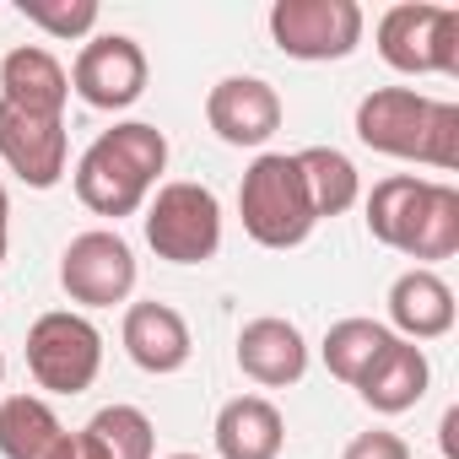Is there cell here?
I'll list each match as a JSON object with an SVG mask.
<instances>
[{
	"mask_svg": "<svg viewBox=\"0 0 459 459\" xmlns=\"http://www.w3.org/2000/svg\"><path fill=\"white\" fill-rule=\"evenodd\" d=\"M427 384H432V362H427V351L416 346V341H389L384 351H378V362L357 378V394H362V405H373L378 416H400V411H411L421 394H427Z\"/></svg>",
	"mask_w": 459,
	"mask_h": 459,
	"instance_id": "obj_15",
	"label": "cell"
},
{
	"mask_svg": "<svg viewBox=\"0 0 459 459\" xmlns=\"http://www.w3.org/2000/svg\"><path fill=\"white\" fill-rule=\"evenodd\" d=\"M205 125L227 146H265L281 130V98L260 76H221L205 92Z\"/></svg>",
	"mask_w": 459,
	"mask_h": 459,
	"instance_id": "obj_11",
	"label": "cell"
},
{
	"mask_svg": "<svg viewBox=\"0 0 459 459\" xmlns=\"http://www.w3.org/2000/svg\"><path fill=\"white\" fill-rule=\"evenodd\" d=\"M437 432H443V437H437L443 454L454 459V454H459V411H443V427H437Z\"/></svg>",
	"mask_w": 459,
	"mask_h": 459,
	"instance_id": "obj_27",
	"label": "cell"
},
{
	"mask_svg": "<svg viewBox=\"0 0 459 459\" xmlns=\"http://www.w3.org/2000/svg\"><path fill=\"white\" fill-rule=\"evenodd\" d=\"M146 244L168 265H205L221 249V200L189 178L162 184L146 205Z\"/></svg>",
	"mask_w": 459,
	"mask_h": 459,
	"instance_id": "obj_5",
	"label": "cell"
},
{
	"mask_svg": "<svg viewBox=\"0 0 459 459\" xmlns=\"http://www.w3.org/2000/svg\"><path fill=\"white\" fill-rule=\"evenodd\" d=\"M108 459H157V427L141 405H103L87 427H82Z\"/></svg>",
	"mask_w": 459,
	"mask_h": 459,
	"instance_id": "obj_23",
	"label": "cell"
},
{
	"mask_svg": "<svg viewBox=\"0 0 459 459\" xmlns=\"http://www.w3.org/2000/svg\"><path fill=\"white\" fill-rule=\"evenodd\" d=\"M0 157H6V168L28 189H55L65 178V157H71L65 119H39V114L0 103Z\"/></svg>",
	"mask_w": 459,
	"mask_h": 459,
	"instance_id": "obj_10",
	"label": "cell"
},
{
	"mask_svg": "<svg viewBox=\"0 0 459 459\" xmlns=\"http://www.w3.org/2000/svg\"><path fill=\"white\" fill-rule=\"evenodd\" d=\"M103 368V330L76 308H49L28 330V373L49 394H82L92 389Z\"/></svg>",
	"mask_w": 459,
	"mask_h": 459,
	"instance_id": "obj_6",
	"label": "cell"
},
{
	"mask_svg": "<svg viewBox=\"0 0 459 459\" xmlns=\"http://www.w3.org/2000/svg\"><path fill=\"white\" fill-rule=\"evenodd\" d=\"M44 459H108V454H103L87 432H60V443H55Z\"/></svg>",
	"mask_w": 459,
	"mask_h": 459,
	"instance_id": "obj_26",
	"label": "cell"
},
{
	"mask_svg": "<svg viewBox=\"0 0 459 459\" xmlns=\"http://www.w3.org/2000/svg\"><path fill=\"white\" fill-rule=\"evenodd\" d=\"M65 98H71V76L49 49L22 44L0 60V103L39 114V119H65Z\"/></svg>",
	"mask_w": 459,
	"mask_h": 459,
	"instance_id": "obj_14",
	"label": "cell"
},
{
	"mask_svg": "<svg viewBox=\"0 0 459 459\" xmlns=\"http://www.w3.org/2000/svg\"><path fill=\"white\" fill-rule=\"evenodd\" d=\"M378 55L400 76H459V12L454 6H389L378 17Z\"/></svg>",
	"mask_w": 459,
	"mask_h": 459,
	"instance_id": "obj_4",
	"label": "cell"
},
{
	"mask_svg": "<svg viewBox=\"0 0 459 459\" xmlns=\"http://www.w3.org/2000/svg\"><path fill=\"white\" fill-rule=\"evenodd\" d=\"M0 265H6V238H0Z\"/></svg>",
	"mask_w": 459,
	"mask_h": 459,
	"instance_id": "obj_30",
	"label": "cell"
},
{
	"mask_svg": "<svg viewBox=\"0 0 459 459\" xmlns=\"http://www.w3.org/2000/svg\"><path fill=\"white\" fill-rule=\"evenodd\" d=\"M292 157H298V173H303V189H308V205H314L319 221L341 216V211H351L362 200V173H357V162L346 152H335V146H303Z\"/></svg>",
	"mask_w": 459,
	"mask_h": 459,
	"instance_id": "obj_19",
	"label": "cell"
},
{
	"mask_svg": "<svg viewBox=\"0 0 459 459\" xmlns=\"http://www.w3.org/2000/svg\"><path fill=\"white\" fill-rule=\"evenodd\" d=\"M362 6L357 0H276L271 6V39L292 60H346L362 44Z\"/></svg>",
	"mask_w": 459,
	"mask_h": 459,
	"instance_id": "obj_7",
	"label": "cell"
},
{
	"mask_svg": "<svg viewBox=\"0 0 459 459\" xmlns=\"http://www.w3.org/2000/svg\"><path fill=\"white\" fill-rule=\"evenodd\" d=\"M238 368L265 389H287L308 373V341L292 319H276V314L249 319L238 330Z\"/></svg>",
	"mask_w": 459,
	"mask_h": 459,
	"instance_id": "obj_13",
	"label": "cell"
},
{
	"mask_svg": "<svg viewBox=\"0 0 459 459\" xmlns=\"http://www.w3.org/2000/svg\"><path fill=\"white\" fill-rule=\"evenodd\" d=\"M427 195H432V178H416V173L378 178L373 195H368V233H373L384 249L405 255V238H411V227H416Z\"/></svg>",
	"mask_w": 459,
	"mask_h": 459,
	"instance_id": "obj_18",
	"label": "cell"
},
{
	"mask_svg": "<svg viewBox=\"0 0 459 459\" xmlns=\"http://www.w3.org/2000/svg\"><path fill=\"white\" fill-rule=\"evenodd\" d=\"M60 287L71 292V303L82 308H114L135 292V255L119 233L108 227H92V233H76L60 255Z\"/></svg>",
	"mask_w": 459,
	"mask_h": 459,
	"instance_id": "obj_9",
	"label": "cell"
},
{
	"mask_svg": "<svg viewBox=\"0 0 459 459\" xmlns=\"http://www.w3.org/2000/svg\"><path fill=\"white\" fill-rule=\"evenodd\" d=\"M459 255V189L432 178V195L405 238V260H448Z\"/></svg>",
	"mask_w": 459,
	"mask_h": 459,
	"instance_id": "obj_22",
	"label": "cell"
},
{
	"mask_svg": "<svg viewBox=\"0 0 459 459\" xmlns=\"http://www.w3.org/2000/svg\"><path fill=\"white\" fill-rule=\"evenodd\" d=\"M60 416L39 394H6L0 400V459H44L60 443Z\"/></svg>",
	"mask_w": 459,
	"mask_h": 459,
	"instance_id": "obj_20",
	"label": "cell"
},
{
	"mask_svg": "<svg viewBox=\"0 0 459 459\" xmlns=\"http://www.w3.org/2000/svg\"><path fill=\"white\" fill-rule=\"evenodd\" d=\"M389 341H394V330L378 325V319H335L330 335H325V368H330L341 384L357 389V378L378 362V351H384Z\"/></svg>",
	"mask_w": 459,
	"mask_h": 459,
	"instance_id": "obj_21",
	"label": "cell"
},
{
	"mask_svg": "<svg viewBox=\"0 0 459 459\" xmlns=\"http://www.w3.org/2000/svg\"><path fill=\"white\" fill-rule=\"evenodd\" d=\"M17 12L39 28V33H49V39H60V44H76V39H92V28H98V0H17Z\"/></svg>",
	"mask_w": 459,
	"mask_h": 459,
	"instance_id": "obj_24",
	"label": "cell"
},
{
	"mask_svg": "<svg viewBox=\"0 0 459 459\" xmlns=\"http://www.w3.org/2000/svg\"><path fill=\"white\" fill-rule=\"evenodd\" d=\"M389 325L400 330V341H437V335H448L454 330V287L437 271H427V265L394 276V287H389Z\"/></svg>",
	"mask_w": 459,
	"mask_h": 459,
	"instance_id": "obj_16",
	"label": "cell"
},
{
	"mask_svg": "<svg viewBox=\"0 0 459 459\" xmlns=\"http://www.w3.org/2000/svg\"><path fill=\"white\" fill-rule=\"evenodd\" d=\"M341 459H411V443L400 432H378L373 427V432H357Z\"/></svg>",
	"mask_w": 459,
	"mask_h": 459,
	"instance_id": "obj_25",
	"label": "cell"
},
{
	"mask_svg": "<svg viewBox=\"0 0 459 459\" xmlns=\"http://www.w3.org/2000/svg\"><path fill=\"white\" fill-rule=\"evenodd\" d=\"M168 168V135L146 119H125L103 130L82 162H76V200L98 216H135L152 195V184Z\"/></svg>",
	"mask_w": 459,
	"mask_h": 459,
	"instance_id": "obj_2",
	"label": "cell"
},
{
	"mask_svg": "<svg viewBox=\"0 0 459 459\" xmlns=\"http://www.w3.org/2000/svg\"><path fill=\"white\" fill-rule=\"evenodd\" d=\"M119 341H125L130 362L141 373H157V378L162 373H178L189 362V351H195L184 314L168 308V303H130L125 308V325H119Z\"/></svg>",
	"mask_w": 459,
	"mask_h": 459,
	"instance_id": "obj_12",
	"label": "cell"
},
{
	"mask_svg": "<svg viewBox=\"0 0 459 459\" xmlns=\"http://www.w3.org/2000/svg\"><path fill=\"white\" fill-rule=\"evenodd\" d=\"M0 384H6V351H0Z\"/></svg>",
	"mask_w": 459,
	"mask_h": 459,
	"instance_id": "obj_28",
	"label": "cell"
},
{
	"mask_svg": "<svg viewBox=\"0 0 459 459\" xmlns=\"http://www.w3.org/2000/svg\"><path fill=\"white\" fill-rule=\"evenodd\" d=\"M238 216H244V233L260 249H298L319 227L308 189H303V173H298V157L260 152L238 184Z\"/></svg>",
	"mask_w": 459,
	"mask_h": 459,
	"instance_id": "obj_3",
	"label": "cell"
},
{
	"mask_svg": "<svg viewBox=\"0 0 459 459\" xmlns=\"http://www.w3.org/2000/svg\"><path fill=\"white\" fill-rule=\"evenodd\" d=\"M216 454L221 459H276L287 443V421L265 394H238L216 411Z\"/></svg>",
	"mask_w": 459,
	"mask_h": 459,
	"instance_id": "obj_17",
	"label": "cell"
},
{
	"mask_svg": "<svg viewBox=\"0 0 459 459\" xmlns=\"http://www.w3.org/2000/svg\"><path fill=\"white\" fill-rule=\"evenodd\" d=\"M168 459H200V454H168Z\"/></svg>",
	"mask_w": 459,
	"mask_h": 459,
	"instance_id": "obj_29",
	"label": "cell"
},
{
	"mask_svg": "<svg viewBox=\"0 0 459 459\" xmlns=\"http://www.w3.org/2000/svg\"><path fill=\"white\" fill-rule=\"evenodd\" d=\"M357 141L384 157L448 173L459 168V103L427 98L416 87H378L357 103Z\"/></svg>",
	"mask_w": 459,
	"mask_h": 459,
	"instance_id": "obj_1",
	"label": "cell"
},
{
	"mask_svg": "<svg viewBox=\"0 0 459 459\" xmlns=\"http://www.w3.org/2000/svg\"><path fill=\"white\" fill-rule=\"evenodd\" d=\"M65 76H71V92L87 108L119 114L146 92V49L130 33H92L76 49V65Z\"/></svg>",
	"mask_w": 459,
	"mask_h": 459,
	"instance_id": "obj_8",
	"label": "cell"
}]
</instances>
